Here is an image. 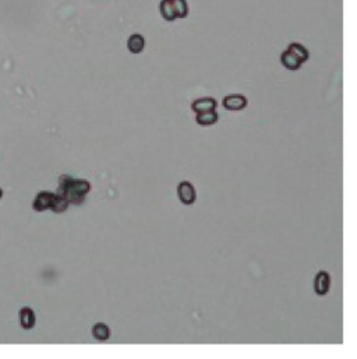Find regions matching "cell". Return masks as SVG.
Returning <instances> with one entry per match:
<instances>
[{
  "instance_id": "obj_9",
  "label": "cell",
  "mask_w": 357,
  "mask_h": 359,
  "mask_svg": "<svg viewBox=\"0 0 357 359\" xmlns=\"http://www.w3.org/2000/svg\"><path fill=\"white\" fill-rule=\"evenodd\" d=\"M64 190H71V191H75V193H78V194H82V196H85L86 193H90V190H91V185L86 182V180H71L69 183V186L64 189ZM63 190V191H64ZM62 191V193H63Z\"/></svg>"
},
{
  "instance_id": "obj_2",
  "label": "cell",
  "mask_w": 357,
  "mask_h": 359,
  "mask_svg": "<svg viewBox=\"0 0 357 359\" xmlns=\"http://www.w3.org/2000/svg\"><path fill=\"white\" fill-rule=\"evenodd\" d=\"M222 105L224 108L229 110H242L247 106V98L240 94H232L224 98Z\"/></svg>"
},
{
  "instance_id": "obj_3",
  "label": "cell",
  "mask_w": 357,
  "mask_h": 359,
  "mask_svg": "<svg viewBox=\"0 0 357 359\" xmlns=\"http://www.w3.org/2000/svg\"><path fill=\"white\" fill-rule=\"evenodd\" d=\"M329 284H331V280H329V274L325 271H320L317 274V277L314 280V291L316 294L320 296H324L328 294Z\"/></svg>"
},
{
  "instance_id": "obj_16",
  "label": "cell",
  "mask_w": 357,
  "mask_h": 359,
  "mask_svg": "<svg viewBox=\"0 0 357 359\" xmlns=\"http://www.w3.org/2000/svg\"><path fill=\"white\" fill-rule=\"evenodd\" d=\"M2 197H3V190L0 189V198H2Z\"/></svg>"
},
{
  "instance_id": "obj_1",
  "label": "cell",
  "mask_w": 357,
  "mask_h": 359,
  "mask_svg": "<svg viewBox=\"0 0 357 359\" xmlns=\"http://www.w3.org/2000/svg\"><path fill=\"white\" fill-rule=\"evenodd\" d=\"M177 196L182 203L186 206H191L196 202V189L190 182H182L177 186Z\"/></svg>"
},
{
  "instance_id": "obj_4",
  "label": "cell",
  "mask_w": 357,
  "mask_h": 359,
  "mask_svg": "<svg viewBox=\"0 0 357 359\" xmlns=\"http://www.w3.org/2000/svg\"><path fill=\"white\" fill-rule=\"evenodd\" d=\"M53 193H48V191H42L38 196L35 197L34 203H32V209L35 211H45V210L51 209V204H52Z\"/></svg>"
},
{
  "instance_id": "obj_13",
  "label": "cell",
  "mask_w": 357,
  "mask_h": 359,
  "mask_svg": "<svg viewBox=\"0 0 357 359\" xmlns=\"http://www.w3.org/2000/svg\"><path fill=\"white\" fill-rule=\"evenodd\" d=\"M288 51L289 52L293 53L294 56L299 59L301 63H304V62H307V60H308V51H307V49H305L303 45L297 44V42L290 44V45L288 47Z\"/></svg>"
},
{
  "instance_id": "obj_11",
  "label": "cell",
  "mask_w": 357,
  "mask_h": 359,
  "mask_svg": "<svg viewBox=\"0 0 357 359\" xmlns=\"http://www.w3.org/2000/svg\"><path fill=\"white\" fill-rule=\"evenodd\" d=\"M159 12H161V16L163 17V20H166L169 23H172V21L176 20L174 10H173L172 6V0H162L161 5H159Z\"/></svg>"
},
{
  "instance_id": "obj_6",
  "label": "cell",
  "mask_w": 357,
  "mask_h": 359,
  "mask_svg": "<svg viewBox=\"0 0 357 359\" xmlns=\"http://www.w3.org/2000/svg\"><path fill=\"white\" fill-rule=\"evenodd\" d=\"M20 325L24 330H31L35 326V314L31 307H23L20 310Z\"/></svg>"
},
{
  "instance_id": "obj_7",
  "label": "cell",
  "mask_w": 357,
  "mask_h": 359,
  "mask_svg": "<svg viewBox=\"0 0 357 359\" xmlns=\"http://www.w3.org/2000/svg\"><path fill=\"white\" fill-rule=\"evenodd\" d=\"M127 48H128V51L134 53V55L141 53L145 48L144 36L140 34H132L131 36L128 38V41H127Z\"/></svg>"
},
{
  "instance_id": "obj_5",
  "label": "cell",
  "mask_w": 357,
  "mask_h": 359,
  "mask_svg": "<svg viewBox=\"0 0 357 359\" xmlns=\"http://www.w3.org/2000/svg\"><path fill=\"white\" fill-rule=\"evenodd\" d=\"M215 108H216V101L213 98H198L191 105V109L194 110L196 113L213 110Z\"/></svg>"
},
{
  "instance_id": "obj_10",
  "label": "cell",
  "mask_w": 357,
  "mask_h": 359,
  "mask_svg": "<svg viewBox=\"0 0 357 359\" xmlns=\"http://www.w3.org/2000/svg\"><path fill=\"white\" fill-rule=\"evenodd\" d=\"M281 62H282L283 66L288 70H299L300 66H301V62L294 56L293 53L289 52V51H285L281 55Z\"/></svg>"
},
{
  "instance_id": "obj_15",
  "label": "cell",
  "mask_w": 357,
  "mask_h": 359,
  "mask_svg": "<svg viewBox=\"0 0 357 359\" xmlns=\"http://www.w3.org/2000/svg\"><path fill=\"white\" fill-rule=\"evenodd\" d=\"M93 336L99 340V341H105L108 340L110 336V330L109 327L104 323H97V325L93 327Z\"/></svg>"
},
{
  "instance_id": "obj_14",
  "label": "cell",
  "mask_w": 357,
  "mask_h": 359,
  "mask_svg": "<svg viewBox=\"0 0 357 359\" xmlns=\"http://www.w3.org/2000/svg\"><path fill=\"white\" fill-rule=\"evenodd\" d=\"M172 6L176 18H186L189 16V5L186 0H172Z\"/></svg>"
},
{
  "instance_id": "obj_12",
  "label": "cell",
  "mask_w": 357,
  "mask_h": 359,
  "mask_svg": "<svg viewBox=\"0 0 357 359\" xmlns=\"http://www.w3.org/2000/svg\"><path fill=\"white\" fill-rule=\"evenodd\" d=\"M67 207H69V202L64 198V196L59 194V193L53 194L52 204H51V210H52L53 213H58V214H60V213L66 211V210H67Z\"/></svg>"
},
{
  "instance_id": "obj_8",
  "label": "cell",
  "mask_w": 357,
  "mask_h": 359,
  "mask_svg": "<svg viewBox=\"0 0 357 359\" xmlns=\"http://www.w3.org/2000/svg\"><path fill=\"white\" fill-rule=\"evenodd\" d=\"M196 122L198 123L200 126H212V125L218 122V113L215 112V109L197 113Z\"/></svg>"
}]
</instances>
